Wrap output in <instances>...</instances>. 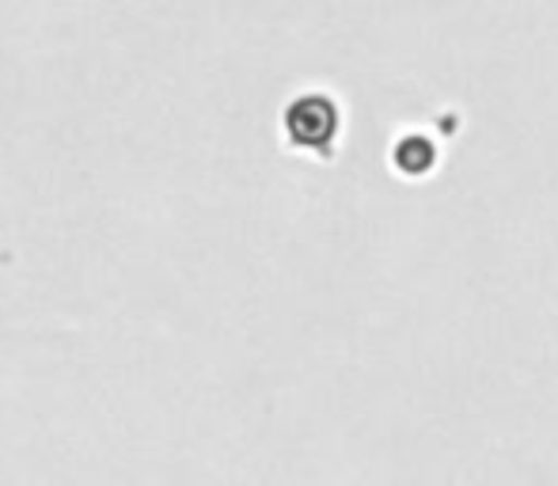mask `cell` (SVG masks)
Segmentation results:
<instances>
[{
	"label": "cell",
	"mask_w": 558,
	"mask_h": 486,
	"mask_svg": "<svg viewBox=\"0 0 558 486\" xmlns=\"http://www.w3.org/2000/svg\"><path fill=\"white\" fill-rule=\"evenodd\" d=\"M286 130L293 137V145L301 148H327V141L335 137V111L327 99H301L293 104V111L286 114Z\"/></svg>",
	"instance_id": "cell-1"
},
{
	"label": "cell",
	"mask_w": 558,
	"mask_h": 486,
	"mask_svg": "<svg viewBox=\"0 0 558 486\" xmlns=\"http://www.w3.org/2000/svg\"><path fill=\"white\" fill-rule=\"evenodd\" d=\"M429 160H434V153H429L426 141H407V145H399V163H403V168L422 171Z\"/></svg>",
	"instance_id": "cell-2"
}]
</instances>
